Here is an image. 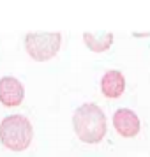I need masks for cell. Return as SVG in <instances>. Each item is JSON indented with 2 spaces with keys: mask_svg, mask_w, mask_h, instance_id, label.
<instances>
[{
  "mask_svg": "<svg viewBox=\"0 0 150 157\" xmlns=\"http://www.w3.org/2000/svg\"><path fill=\"white\" fill-rule=\"evenodd\" d=\"M62 46L60 32H30L25 36V50L36 62H48Z\"/></svg>",
  "mask_w": 150,
  "mask_h": 157,
  "instance_id": "cell-3",
  "label": "cell"
},
{
  "mask_svg": "<svg viewBox=\"0 0 150 157\" xmlns=\"http://www.w3.org/2000/svg\"><path fill=\"white\" fill-rule=\"evenodd\" d=\"M34 138V127L27 117L9 115L0 122V141L13 152H23L30 147Z\"/></svg>",
  "mask_w": 150,
  "mask_h": 157,
  "instance_id": "cell-2",
  "label": "cell"
},
{
  "mask_svg": "<svg viewBox=\"0 0 150 157\" xmlns=\"http://www.w3.org/2000/svg\"><path fill=\"white\" fill-rule=\"evenodd\" d=\"M125 90V78L120 71L111 69L106 71L101 78V92L108 99H118Z\"/></svg>",
  "mask_w": 150,
  "mask_h": 157,
  "instance_id": "cell-6",
  "label": "cell"
},
{
  "mask_svg": "<svg viewBox=\"0 0 150 157\" xmlns=\"http://www.w3.org/2000/svg\"><path fill=\"white\" fill-rule=\"evenodd\" d=\"M72 127L74 132L83 143L94 145L104 140L108 131L106 115L97 104L85 102L72 115Z\"/></svg>",
  "mask_w": 150,
  "mask_h": 157,
  "instance_id": "cell-1",
  "label": "cell"
},
{
  "mask_svg": "<svg viewBox=\"0 0 150 157\" xmlns=\"http://www.w3.org/2000/svg\"><path fill=\"white\" fill-rule=\"evenodd\" d=\"M113 127L122 138H134L140 132V118L133 109L120 108L113 115Z\"/></svg>",
  "mask_w": 150,
  "mask_h": 157,
  "instance_id": "cell-5",
  "label": "cell"
},
{
  "mask_svg": "<svg viewBox=\"0 0 150 157\" xmlns=\"http://www.w3.org/2000/svg\"><path fill=\"white\" fill-rule=\"evenodd\" d=\"M83 41H85L87 48H90L95 53H101V51H106L111 48V44H113V34L111 32H106V34L95 36V34L85 32L83 34Z\"/></svg>",
  "mask_w": 150,
  "mask_h": 157,
  "instance_id": "cell-7",
  "label": "cell"
},
{
  "mask_svg": "<svg viewBox=\"0 0 150 157\" xmlns=\"http://www.w3.org/2000/svg\"><path fill=\"white\" fill-rule=\"evenodd\" d=\"M25 99V86L18 78L4 76L0 78V102L7 108L20 106Z\"/></svg>",
  "mask_w": 150,
  "mask_h": 157,
  "instance_id": "cell-4",
  "label": "cell"
}]
</instances>
